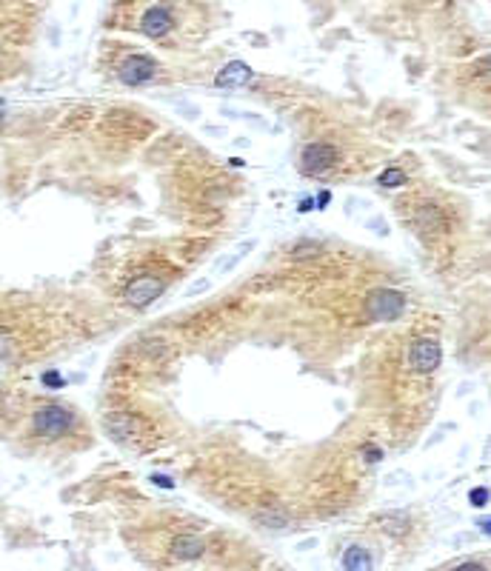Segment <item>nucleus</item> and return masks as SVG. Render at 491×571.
<instances>
[{
  "instance_id": "f03ea898",
  "label": "nucleus",
  "mask_w": 491,
  "mask_h": 571,
  "mask_svg": "<svg viewBox=\"0 0 491 571\" xmlns=\"http://www.w3.org/2000/svg\"><path fill=\"white\" fill-rule=\"evenodd\" d=\"M74 426V414L66 406L49 403V406H40L34 412V431L43 437H60Z\"/></svg>"
},
{
  "instance_id": "6ab92c4d",
  "label": "nucleus",
  "mask_w": 491,
  "mask_h": 571,
  "mask_svg": "<svg viewBox=\"0 0 491 571\" xmlns=\"http://www.w3.org/2000/svg\"><path fill=\"white\" fill-rule=\"evenodd\" d=\"M0 117H4V103H0Z\"/></svg>"
},
{
  "instance_id": "f257e3e1",
  "label": "nucleus",
  "mask_w": 491,
  "mask_h": 571,
  "mask_svg": "<svg viewBox=\"0 0 491 571\" xmlns=\"http://www.w3.org/2000/svg\"><path fill=\"white\" fill-rule=\"evenodd\" d=\"M366 312L372 320H397L406 312V294L397 289H374L366 300Z\"/></svg>"
},
{
  "instance_id": "9d476101",
  "label": "nucleus",
  "mask_w": 491,
  "mask_h": 571,
  "mask_svg": "<svg viewBox=\"0 0 491 571\" xmlns=\"http://www.w3.org/2000/svg\"><path fill=\"white\" fill-rule=\"evenodd\" d=\"M414 223H417V229H423V232H440V229L445 226V217H443V211H440L437 206L426 203V206L417 209Z\"/></svg>"
},
{
  "instance_id": "9b49d317",
  "label": "nucleus",
  "mask_w": 491,
  "mask_h": 571,
  "mask_svg": "<svg viewBox=\"0 0 491 571\" xmlns=\"http://www.w3.org/2000/svg\"><path fill=\"white\" fill-rule=\"evenodd\" d=\"M343 571H372V554L363 546H348L343 554Z\"/></svg>"
},
{
  "instance_id": "f3484780",
  "label": "nucleus",
  "mask_w": 491,
  "mask_h": 571,
  "mask_svg": "<svg viewBox=\"0 0 491 571\" xmlns=\"http://www.w3.org/2000/svg\"><path fill=\"white\" fill-rule=\"evenodd\" d=\"M452 571H485V565H480V563H463V565H457V568H452Z\"/></svg>"
},
{
  "instance_id": "20e7f679",
  "label": "nucleus",
  "mask_w": 491,
  "mask_h": 571,
  "mask_svg": "<svg viewBox=\"0 0 491 571\" xmlns=\"http://www.w3.org/2000/svg\"><path fill=\"white\" fill-rule=\"evenodd\" d=\"M440 357H443V351H440V343L434 337H417L412 343V351H409V363L414 372L420 374H431L437 366H440Z\"/></svg>"
},
{
  "instance_id": "39448f33",
  "label": "nucleus",
  "mask_w": 491,
  "mask_h": 571,
  "mask_svg": "<svg viewBox=\"0 0 491 571\" xmlns=\"http://www.w3.org/2000/svg\"><path fill=\"white\" fill-rule=\"evenodd\" d=\"M155 72H157V63L149 55H131V58H126L120 63L117 77L126 86H143V83H149L155 77Z\"/></svg>"
},
{
  "instance_id": "0eeeda50",
  "label": "nucleus",
  "mask_w": 491,
  "mask_h": 571,
  "mask_svg": "<svg viewBox=\"0 0 491 571\" xmlns=\"http://www.w3.org/2000/svg\"><path fill=\"white\" fill-rule=\"evenodd\" d=\"M174 26V18H171V9L169 6H149L140 18V29L149 34V37H163L169 34V29Z\"/></svg>"
},
{
  "instance_id": "1a4fd4ad",
  "label": "nucleus",
  "mask_w": 491,
  "mask_h": 571,
  "mask_svg": "<svg viewBox=\"0 0 491 571\" xmlns=\"http://www.w3.org/2000/svg\"><path fill=\"white\" fill-rule=\"evenodd\" d=\"M203 551H206V543L200 537H192V534H183L171 543V554L177 560H197Z\"/></svg>"
},
{
  "instance_id": "4468645a",
  "label": "nucleus",
  "mask_w": 491,
  "mask_h": 571,
  "mask_svg": "<svg viewBox=\"0 0 491 571\" xmlns=\"http://www.w3.org/2000/svg\"><path fill=\"white\" fill-rule=\"evenodd\" d=\"M257 520H260V523H266V525H272V529H283V525H289L286 511H260V514H257Z\"/></svg>"
},
{
  "instance_id": "a211bd4d",
  "label": "nucleus",
  "mask_w": 491,
  "mask_h": 571,
  "mask_svg": "<svg viewBox=\"0 0 491 571\" xmlns=\"http://www.w3.org/2000/svg\"><path fill=\"white\" fill-rule=\"evenodd\" d=\"M203 289H209V280H197V283H195V286H192L186 294H189V297H195V294H197V291H203Z\"/></svg>"
},
{
  "instance_id": "6e6552de",
  "label": "nucleus",
  "mask_w": 491,
  "mask_h": 571,
  "mask_svg": "<svg viewBox=\"0 0 491 571\" xmlns=\"http://www.w3.org/2000/svg\"><path fill=\"white\" fill-rule=\"evenodd\" d=\"M251 69L246 66V63H240V60H232V63H226L220 72H217V77H214V83L217 86H223V89H237V86H246L249 80H251Z\"/></svg>"
},
{
  "instance_id": "ddd939ff",
  "label": "nucleus",
  "mask_w": 491,
  "mask_h": 571,
  "mask_svg": "<svg viewBox=\"0 0 491 571\" xmlns=\"http://www.w3.org/2000/svg\"><path fill=\"white\" fill-rule=\"evenodd\" d=\"M380 186H386V189H397V186H403L406 183V174L400 171V169H386L383 174H380V181H377Z\"/></svg>"
},
{
  "instance_id": "7ed1b4c3",
  "label": "nucleus",
  "mask_w": 491,
  "mask_h": 571,
  "mask_svg": "<svg viewBox=\"0 0 491 571\" xmlns=\"http://www.w3.org/2000/svg\"><path fill=\"white\" fill-rule=\"evenodd\" d=\"M163 289H166V280H163V277L140 275V277H135V280L126 286L123 297H126L129 306H135V309H143V306H149L155 297L163 294Z\"/></svg>"
},
{
  "instance_id": "dca6fc26",
  "label": "nucleus",
  "mask_w": 491,
  "mask_h": 571,
  "mask_svg": "<svg viewBox=\"0 0 491 571\" xmlns=\"http://www.w3.org/2000/svg\"><path fill=\"white\" fill-rule=\"evenodd\" d=\"M485 500H488V489L480 486V489L471 492V503H474V506H485Z\"/></svg>"
},
{
  "instance_id": "2eb2a0df",
  "label": "nucleus",
  "mask_w": 491,
  "mask_h": 571,
  "mask_svg": "<svg viewBox=\"0 0 491 571\" xmlns=\"http://www.w3.org/2000/svg\"><path fill=\"white\" fill-rule=\"evenodd\" d=\"M9 351H12V340H9L6 329H0V357H6Z\"/></svg>"
},
{
  "instance_id": "423d86ee",
  "label": "nucleus",
  "mask_w": 491,
  "mask_h": 571,
  "mask_svg": "<svg viewBox=\"0 0 491 571\" xmlns=\"http://www.w3.org/2000/svg\"><path fill=\"white\" fill-rule=\"evenodd\" d=\"M337 163V149L329 143H311L300 155V171L303 174H323Z\"/></svg>"
},
{
  "instance_id": "f8f14e48",
  "label": "nucleus",
  "mask_w": 491,
  "mask_h": 571,
  "mask_svg": "<svg viewBox=\"0 0 491 571\" xmlns=\"http://www.w3.org/2000/svg\"><path fill=\"white\" fill-rule=\"evenodd\" d=\"M106 426H109L117 437H123V434H131V426H135V420H131L129 414H109V417H106Z\"/></svg>"
}]
</instances>
